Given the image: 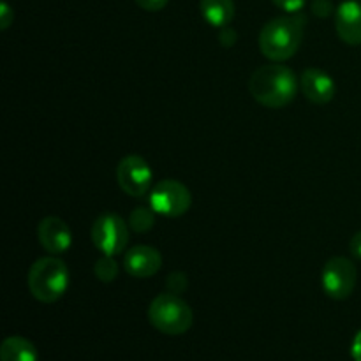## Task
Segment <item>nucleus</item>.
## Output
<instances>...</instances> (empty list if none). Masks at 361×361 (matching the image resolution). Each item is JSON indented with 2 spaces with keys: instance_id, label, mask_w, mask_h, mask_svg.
I'll return each instance as SVG.
<instances>
[{
  "instance_id": "nucleus-14",
  "label": "nucleus",
  "mask_w": 361,
  "mask_h": 361,
  "mask_svg": "<svg viewBox=\"0 0 361 361\" xmlns=\"http://www.w3.org/2000/svg\"><path fill=\"white\" fill-rule=\"evenodd\" d=\"M0 361H39V355L28 338L13 335L0 345Z\"/></svg>"
},
{
  "instance_id": "nucleus-19",
  "label": "nucleus",
  "mask_w": 361,
  "mask_h": 361,
  "mask_svg": "<svg viewBox=\"0 0 361 361\" xmlns=\"http://www.w3.org/2000/svg\"><path fill=\"white\" fill-rule=\"evenodd\" d=\"M187 288V277L183 274H173L171 277L168 279V289L169 293H175V295H178V293H182L183 289Z\"/></svg>"
},
{
  "instance_id": "nucleus-8",
  "label": "nucleus",
  "mask_w": 361,
  "mask_h": 361,
  "mask_svg": "<svg viewBox=\"0 0 361 361\" xmlns=\"http://www.w3.org/2000/svg\"><path fill=\"white\" fill-rule=\"evenodd\" d=\"M154 173L141 155H127L116 166V182L120 189L133 197H143L152 190Z\"/></svg>"
},
{
  "instance_id": "nucleus-15",
  "label": "nucleus",
  "mask_w": 361,
  "mask_h": 361,
  "mask_svg": "<svg viewBox=\"0 0 361 361\" xmlns=\"http://www.w3.org/2000/svg\"><path fill=\"white\" fill-rule=\"evenodd\" d=\"M155 224V212L152 208H136L129 217V226L136 233H147L154 228Z\"/></svg>"
},
{
  "instance_id": "nucleus-11",
  "label": "nucleus",
  "mask_w": 361,
  "mask_h": 361,
  "mask_svg": "<svg viewBox=\"0 0 361 361\" xmlns=\"http://www.w3.org/2000/svg\"><path fill=\"white\" fill-rule=\"evenodd\" d=\"M123 268L134 279H150L162 268V256L155 247L136 245L123 256Z\"/></svg>"
},
{
  "instance_id": "nucleus-1",
  "label": "nucleus",
  "mask_w": 361,
  "mask_h": 361,
  "mask_svg": "<svg viewBox=\"0 0 361 361\" xmlns=\"http://www.w3.org/2000/svg\"><path fill=\"white\" fill-rule=\"evenodd\" d=\"M300 88L296 74L282 63H268L257 67L249 81V92L254 101L270 109L291 104Z\"/></svg>"
},
{
  "instance_id": "nucleus-18",
  "label": "nucleus",
  "mask_w": 361,
  "mask_h": 361,
  "mask_svg": "<svg viewBox=\"0 0 361 361\" xmlns=\"http://www.w3.org/2000/svg\"><path fill=\"white\" fill-rule=\"evenodd\" d=\"M334 4L330 0H312V13L317 18H328L334 13Z\"/></svg>"
},
{
  "instance_id": "nucleus-9",
  "label": "nucleus",
  "mask_w": 361,
  "mask_h": 361,
  "mask_svg": "<svg viewBox=\"0 0 361 361\" xmlns=\"http://www.w3.org/2000/svg\"><path fill=\"white\" fill-rule=\"evenodd\" d=\"M37 238L42 249L53 256L66 254L73 245V231L60 217L49 215L37 226Z\"/></svg>"
},
{
  "instance_id": "nucleus-10",
  "label": "nucleus",
  "mask_w": 361,
  "mask_h": 361,
  "mask_svg": "<svg viewBox=\"0 0 361 361\" xmlns=\"http://www.w3.org/2000/svg\"><path fill=\"white\" fill-rule=\"evenodd\" d=\"M300 88H302L307 101L317 106L331 102L337 94L334 78L324 71L317 69V67H309V69L303 71L302 78H300Z\"/></svg>"
},
{
  "instance_id": "nucleus-7",
  "label": "nucleus",
  "mask_w": 361,
  "mask_h": 361,
  "mask_svg": "<svg viewBox=\"0 0 361 361\" xmlns=\"http://www.w3.org/2000/svg\"><path fill=\"white\" fill-rule=\"evenodd\" d=\"M92 242L102 256H120L129 243L127 222L118 214H102L92 226Z\"/></svg>"
},
{
  "instance_id": "nucleus-4",
  "label": "nucleus",
  "mask_w": 361,
  "mask_h": 361,
  "mask_svg": "<svg viewBox=\"0 0 361 361\" xmlns=\"http://www.w3.org/2000/svg\"><path fill=\"white\" fill-rule=\"evenodd\" d=\"M148 321L161 334L178 337L192 328L194 312L189 303L175 293H161L148 307Z\"/></svg>"
},
{
  "instance_id": "nucleus-20",
  "label": "nucleus",
  "mask_w": 361,
  "mask_h": 361,
  "mask_svg": "<svg viewBox=\"0 0 361 361\" xmlns=\"http://www.w3.org/2000/svg\"><path fill=\"white\" fill-rule=\"evenodd\" d=\"M13 21H14V11L11 9L9 4L2 2L0 4V28H2V30H7Z\"/></svg>"
},
{
  "instance_id": "nucleus-16",
  "label": "nucleus",
  "mask_w": 361,
  "mask_h": 361,
  "mask_svg": "<svg viewBox=\"0 0 361 361\" xmlns=\"http://www.w3.org/2000/svg\"><path fill=\"white\" fill-rule=\"evenodd\" d=\"M94 274L95 277H97L101 282H104V284H109V282L116 281V277H118V264H116L115 257L102 256L101 259L95 263Z\"/></svg>"
},
{
  "instance_id": "nucleus-13",
  "label": "nucleus",
  "mask_w": 361,
  "mask_h": 361,
  "mask_svg": "<svg viewBox=\"0 0 361 361\" xmlns=\"http://www.w3.org/2000/svg\"><path fill=\"white\" fill-rule=\"evenodd\" d=\"M200 11L204 21L215 28L229 27L236 13L233 0H201Z\"/></svg>"
},
{
  "instance_id": "nucleus-23",
  "label": "nucleus",
  "mask_w": 361,
  "mask_h": 361,
  "mask_svg": "<svg viewBox=\"0 0 361 361\" xmlns=\"http://www.w3.org/2000/svg\"><path fill=\"white\" fill-rule=\"evenodd\" d=\"M351 356L355 361H361V330L356 334L355 341L351 345Z\"/></svg>"
},
{
  "instance_id": "nucleus-17",
  "label": "nucleus",
  "mask_w": 361,
  "mask_h": 361,
  "mask_svg": "<svg viewBox=\"0 0 361 361\" xmlns=\"http://www.w3.org/2000/svg\"><path fill=\"white\" fill-rule=\"evenodd\" d=\"M279 9H282L288 14L302 13L303 7L307 6V0H271Z\"/></svg>"
},
{
  "instance_id": "nucleus-21",
  "label": "nucleus",
  "mask_w": 361,
  "mask_h": 361,
  "mask_svg": "<svg viewBox=\"0 0 361 361\" xmlns=\"http://www.w3.org/2000/svg\"><path fill=\"white\" fill-rule=\"evenodd\" d=\"M141 9L148 11V13H157V11L164 9L168 6L169 0H134Z\"/></svg>"
},
{
  "instance_id": "nucleus-22",
  "label": "nucleus",
  "mask_w": 361,
  "mask_h": 361,
  "mask_svg": "<svg viewBox=\"0 0 361 361\" xmlns=\"http://www.w3.org/2000/svg\"><path fill=\"white\" fill-rule=\"evenodd\" d=\"M349 250L356 259H361V231L353 235V238L349 240Z\"/></svg>"
},
{
  "instance_id": "nucleus-6",
  "label": "nucleus",
  "mask_w": 361,
  "mask_h": 361,
  "mask_svg": "<svg viewBox=\"0 0 361 361\" xmlns=\"http://www.w3.org/2000/svg\"><path fill=\"white\" fill-rule=\"evenodd\" d=\"M358 270L355 263L344 256H335L324 263L321 271V286L331 300H348L355 293Z\"/></svg>"
},
{
  "instance_id": "nucleus-12",
  "label": "nucleus",
  "mask_w": 361,
  "mask_h": 361,
  "mask_svg": "<svg viewBox=\"0 0 361 361\" xmlns=\"http://www.w3.org/2000/svg\"><path fill=\"white\" fill-rule=\"evenodd\" d=\"M335 30L345 44H361V2L345 0L335 9Z\"/></svg>"
},
{
  "instance_id": "nucleus-2",
  "label": "nucleus",
  "mask_w": 361,
  "mask_h": 361,
  "mask_svg": "<svg viewBox=\"0 0 361 361\" xmlns=\"http://www.w3.org/2000/svg\"><path fill=\"white\" fill-rule=\"evenodd\" d=\"M307 18L302 13L279 16L268 21L259 32V49L271 62H286L300 49Z\"/></svg>"
},
{
  "instance_id": "nucleus-3",
  "label": "nucleus",
  "mask_w": 361,
  "mask_h": 361,
  "mask_svg": "<svg viewBox=\"0 0 361 361\" xmlns=\"http://www.w3.org/2000/svg\"><path fill=\"white\" fill-rule=\"evenodd\" d=\"M71 284L69 268L55 256L41 257L30 267L27 286L30 295L41 303H55L67 293Z\"/></svg>"
},
{
  "instance_id": "nucleus-5",
  "label": "nucleus",
  "mask_w": 361,
  "mask_h": 361,
  "mask_svg": "<svg viewBox=\"0 0 361 361\" xmlns=\"http://www.w3.org/2000/svg\"><path fill=\"white\" fill-rule=\"evenodd\" d=\"M192 204V194L182 182L161 180L150 190V208L162 217H182Z\"/></svg>"
}]
</instances>
